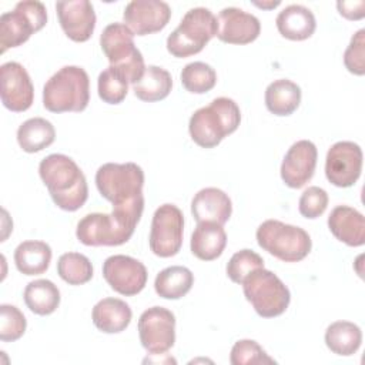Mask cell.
Listing matches in <instances>:
<instances>
[{"label": "cell", "instance_id": "6da1fadb", "mask_svg": "<svg viewBox=\"0 0 365 365\" xmlns=\"http://www.w3.org/2000/svg\"><path fill=\"white\" fill-rule=\"evenodd\" d=\"M38 174L58 208L73 212L86 204L87 180L71 157L64 154L44 157L38 164Z\"/></svg>", "mask_w": 365, "mask_h": 365}, {"label": "cell", "instance_id": "7a4b0ae2", "mask_svg": "<svg viewBox=\"0 0 365 365\" xmlns=\"http://www.w3.org/2000/svg\"><path fill=\"white\" fill-rule=\"evenodd\" d=\"M241 123L238 104L228 97H217L190 117L188 131L192 141L202 148L217 147L232 134Z\"/></svg>", "mask_w": 365, "mask_h": 365}, {"label": "cell", "instance_id": "3957f363", "mask_svg": "<svg viewBox=\"0 0 365 365\" xmlns=\"http://www.w3.org/2000/svg\"><path fill=\"white\" fill-rule=\"evenodd\" d=\"M90 101V78L78 66H64L43 87V106L51 113H80Z\"/></svg>", "mask_w": 365, "mask_h": 365}, {"label": "cell", "instance_id": "277c9868", "mask_svg": "<svg viewBox=\"0 0 365 365\" xmlns=\"http://www.w3.org/2000/svg\"><path fill=\"white\" fill-rule=\"evenodd\" d=\"M100 46L110 66L135 84L145 71L144 57L134 44V33L124 23H110L100 36Z\"/></svg>", "mask_w": 365, "mask_h": 365}, {"label": "cell", "instance_id": "5b68a950", "mask_svg": "<svg viewBox=\"0 0 365 365\" xmlns=\"http://www.w3.org/2000/svg\"><path fill=\"white\" fill-rule=\"evenodd\" d=\"M218 33V21L210 9H190L178 27L167 37V50L177 58L200 53Z\"/></svg>", "mask_w": 365, "mask_h": 365}, {"label": "cell", "instance_id": "8992f818", "mask_svg": "<svg viewBox=\"0 0 365 365\" xmlns=\"http://www.w3.org/2000/svg\"><path fill=\"white\" fill-rule=\"evenodd\" d=\"M258 245L284 262L302 261L312 247L309 234L297 225L267 220L257 228Z\"/></svg>", "mask_w": 365, "mask_h": 365}, {"label": "cell", "instance_id": "52a82bcc", "mask_svg": "<svg viewBox=\"0 0 365 365\" xmlns=\"http://www.w3.org/2000/svg\"><path fill=\"white\" fill-rule=\"evenodd\" d=\"M247 301L262 318H274L284 314L291 301L288 287L269 269L258 268L242 281Z\"/></svg>", "mask_w": 365, "mask_h": 365}, {"label": "cell", "instance_id": "ba28073f", "mask_svg": "<svg viewBox=\"0 0 365 365\" xmlns=\"http://www.w3.org/2000/svg\"><path fill=\"white\" fill-rule=\"evenodd\" d=\"M96 185L113 205L143 198L144 171L135 163H106L96 173Z\"/></svg>", "mask_w": 365, "mask_h": 365}, {"label": "cell", "instance_id": "9c48e42d", "mask_svg": "<svg viewBox=\"0 0 365 365\" xmlns=\"http://www.w3.org/2000/svg\"><path fill=\"white\" fill-rule=\"evenodd\" d=\"M47 23V10L41 1L26 0L0 16V53L19 47Z\"/></svg>", "mask_w": 365, "mask_h": 365}, {"label": "cell", "instance_id": "30bf717a", "mask_svg": "<svg viewBox=\"0 0 365 365\" xmlns=\"http://www.w3.org/2000/svg\"><path fill=\"white\" fill-rule=\"evenodd\" d=\"M184 215L182 211L174 204L160 205L151 221L150 230V250L154 255L161 258L174 257L182 245Z\"/></svg>", "mask_w": 365, "mask_h": 365}, {"label": "cell", "instance_id": "8fae6325", "mask_svg": "<svg viewBox=\"0 0 365 365\" xmlns=\"http://www.w3.org/2000/svg\"><path fill=\"white\" fill-rule=\"evenodd\" d=\"M138 336L143 348L151 355H163L175 342V317L164 307L145 309L138 319Z\"/></svg>", "mask_w": 365, "mask_h": 365}, {"label": "cell", "instance_id": "7c38bea8", "mask_svg": "<svg viewBox=\"0 0 365 365\" xmlns=\"http://www.w3.org/2000/svg\"><path fill=\"white\" fill-rule=\"evenodd\" d=\"M134 231L124 227L113 214L91 212L84 215L76 230L77 240L87 247H117L125 244Z\"/></svg>", "mask_w": 365, "mask_h": 365}, {"label": "cell", "instance_id": "4fadbf2b", "mask_svg": "<svg viewBox=\"0 0 365 365\" xmlns=\"http://www.w3.org/2000/svg\"><path fill=\"white\" fill-rule=\"evenodd\" d=\"M362 150L354 141H338L331 145L325 158V175L339 188L354 185L362 171Z\"/></svg>", "mask_w": 365, "mask_h": 365}, {"label": "cell", "instance_id": "5bb4252c", "mask_svg": "<svg viewBox=\"0 0 365 365\" xmlns=\"http://www.w3.org/2000/svg\"><path fill=\"white\" fill-rule=\"evenodd\" d=\"M103 277L115 292L133 297L140 294L148 278L145 265L130 255H111L103 264Z\"/></svg>", "mask_w": 365, "mask_h": 365}, {"label": "cell", "instance_id": "9a60e30c", "mask_svg": "<svg viewBox=\"0 0 365 365\" xmlns=\"http://www.w3.org/2000/svg\"><path fill=\"white\" fill-rule=\"evenodd\" d=\"M1 103L14 113L26 111L34 100V87L27 70L17 61H7L0 66Z\"/></svg>", "mask_w": 365, "mask_h": 365}, {"label": "cell", "instance_id": "2e32d148", "mask_svg": "<svg viewBox=\"0 0 365 365\" xmlns=\"http://www.w3.org/2000/svg\"><path fill=\"white\" fill-rule=\"evenodd\" d=\"M123 19L134 36H147L163 30L168 24L171 9L161 0H133L125 6Z\"/></svg>", "mask_w": 365, "mask_h": 365}, {"label": "cell", "instance_id": "e0dca14e", "mask_svg": "<svg viewBox=\"0 0 365 365\" xmlns=\"http://www.w3.org/2000/svg\"><path fill=\"white\" fill-rule=\"evenodd\" d=\"M318 160V150L309 140L294 143L284 155L281 178L289 188L304 187L314 175Z\"/></svg>", "mask_w": 365, "mask_h": 365}, {"label": "cell", "instance_id": "ac0fdd59", "mask_svg": "<svg viewBox=\"0 0 365 365\" xmlns=\"http://www.w3.org/2000/svg\"><path fill=\"white\" fill-rule=\"evenodd\" d=\"M58 23L66 36L76 41H87L96 29L94 7L88 0H68L56 3Z\"/></svg>", "mask_w": 365, "mask_h": 365}, {"label": "cell", "instance_id": "d6986e66", "mask_svg": "<svg viewBox=\"0 0 365 365\" xmlns=\"http://www.w3.org/2000/svg\"><path fill=\"white\" fill-rule=\"evenodd\" d=\"M217 37L228 44H248L261 33L259 20L238 7H225L220 11Z\"/></svg>", "mask_w": 365, "mask_h": 365}, {"label": "cell", "instance_id": "ffe728a7", "mask_svg": "<svg viewBox=\"0 0 365 365\" xmlns=\"http://www.w3.org/2000/svg\"><path fill=\"white\" fill-rule=\"evenodd\" d=\"M232 212V202L228 194L215 187L200 190L191 201V214L198 222H217L224 225Z\"/></svg>", "mask_w": 365, "mask_h": 365}, {"label": "cell", "instance_id": "44dd1931", "mask_svg": "<svg viewBox=\"0 0 365 365\" xmlns=\"http://www.w3.org/2000/svg\"><path fill=\"white\" fill-rule=\"evenodd\" d=\"M328 228L338 241L349 247H361L365 244L364 215L349 205H336L331 211Z\"/></svg>", "mask_w": 365, "mask_h": 365}, {"label": "cell", "instance_id": "7402d4cb", "mask_svg": "<svg viewBox=\"0 0 365 365\" xmlns=\"http://www.w3.org/2000/svg\"><path fill=\"white\" fill-rule=\"evenodd\" d=\"M275 24L279 34L292 41L309 38L317 29L314 13L302 4H289L282 9L275 19Z\"/></svg>", "mask_w": 365, "mask_h": 365}, {"label": "cell", "instance_id": "603a6c76", "mask_svg": "<svg viewBox=\"0 0 365 365\" xmlns=\"http://www.w3.org/2000/svg\"><path fill=\"white\" fill-rule=\"evenodd\" d=\"M133 311L130 305L120 298L100 299L91 312L96 328L104 334L123 332L131 322Z\"/></svg>", "mask_w": 365, "mask_h": 365}, {"label": "cell", "instance_id": "cb8c5ba5", "mask_svg": "<svg viewBox=\"0 0 365 365\" xmlns=\"http://www.w3.org/2000/svg\"><path fill=\"white\" fill-rule=\"evenodd\" d=\"M227 232L217 222H198L192 235L191 252L201 261L217 259L225 250Z\"/></svg>", "mask_w": 365, "mask_h": 365}, {"label": "cell", "instance_id": "d4e9b609", "mask_svg": "<svg viewBox=\"0 0 365 365\" xmlns=\"http://www.w3.org/2000/svg\"><path fill=\"white\" fill-rule=\"evenodd\" d=\"M51 248L44 241H23L14 250V264L24 275H40L48 269L51 262Z\"/></svg>", "mask_w": 365, "mask_h": 365}, {"label": "cell", "instance_id": "484cf974", "mask_svg": "<svg viewBox=\"0 0 365 365\" xmlns=\"http://www.w3.org/2000/svg\"><path fill=\"white\" fill-rule=\"evenodd\" d=\"M301 103V88L288 78H279L268 84L265 90V106L274 115H291Z\"/></svg>", "mask_w": 365, "mask_h": 365}, {"label": "cell", "instance_id": "4316f807", "mask_svg": "<svg viewBox=\"0 0 365 365\" xmlns=\"http://www.w3.org/2000/svg\"><path fill=\"white\" fill-rule=\"evenodd\" d=\"M54 125L41 117H33L20 124L17 130V143L26 153H38L54 143Z\"/></svg>", "mask_w": 365, "mask_h": 365}, {"label": "cell", "instance_id": "83f0119b", "mask_svg": "<svg viewBox=\"0 0 365 365\" xmlns=\"http://www.w3.org/2000/svg\"><path fill=\"white\" fill-rule=\"evenodd\" d=\"M362 344L361 328L349 321H335L325 331V345L339 356L354 355Z\"/></svg>", "mask_w": 365, "mask_h": 365}, {"label": "cell", "instance_id": "f1b7e54d", "mask_svg": "<svg viewBox=\"0 0 365 365\" xmlns=\"http://www.w3.org/2000/svg\"><path fill=\"white\" fill-rule=\"evenodd\" d=\"M173 88L171 74L158 66H147L143 77L133 84L137 98L147 103L164 100Z\"/></svg>", "mask_w": 365, "mask_h": 365}, {"label": "cell", "instance_id": "f546056e", "mask_svg": "<svg viewBox=\"0 0 365 365\" xmlns=\"http://www.w3.org/2000/svg\"><path fill=\"white\" fill-rule=\"evenodd\" d=\"M194 284V275L187 267L173 265L161 269L154 281V289L164 299H180Z\"/></svg>", "mask_w": 365, "mask_h": 365}, {"label": "cell", "instance_id": "4dcf8cb0", "mask_svg": "<svg viewBox=\"0 0 365 365\" xmlns=\"http://www.w3.org/2000/svg\"><path fill=\"white\" fill-rule=\"evenodd\" d=\"M27 308L37 315H50L60 305V291L50 279H34L29 282L23 294Z\"/></svg>", "mask_w": 365, "mask_h": 365}, {"label": "cell", "instance_id": "1f68e13d", "mask_svg": "<svg viewBox=\"0 0 365 365\" xmlns=\"http://www.w3.org/2000/svg\"><path fill=\"white\" fill-rule=\"evenodd\" d=\"M57 272L68 285H83L93 278V265L80 252H66L57 261Z\"/></svg>", "mask_w": 365, "mask_h": 365}, {"label": "cell", "instance_id": "d6a6232c", "mask_svg": "<svg viewBox=\"0 0 365 365\" xmlns=\"http://www.w3.org/2000/svg\"><path fill=\"white\" fill-rule=\"evenodd\" d=\"M181 84L192 94H204L214 88L217 84L215 70L202 61L188 63L180 74Z\"/></svg>", "mask_w": 365, "mask_h": 365}, {"label": "cell", "instance_id": "836d02e7", "mask_svg": "<svg viewBox=\"0 0 365 365\" xmlns=\"http://www.w3.org/2000/svg\"><path fill=\"white\" fill-rule=\"evenodd\" d=\"M98 97L107 104H120L127 97L128 81L111 66L98 74Z\"/></svg>", "mask_w": 365, "mask_h": 365}, {"label": "cell", "instance_id": "e575fe53", "mask_svg": "<svg viewBox=\"0 0 365 365\" xmlns=\"http://www.w3.org/2000/svg\"><path fill=\"white\" fill-rule=\"evenodd\" d=\"M264 268V259L259 254L252 250L237 251L227 264V275L235 284H242V281L255 269Z\"/></svg>", "mask_w": 365, "mask_h": 365}, {"label": "cell", "instance_id": "d590c367", "mask_svg": "<svg viewBox=\"0 0 365 365\" xmlns=\"http://www.w3.org/2000/svg\"><path fill=\"white\" fill-rule=\"evenodd\" d=\"M230 362L232 365H259V364H275L265 349L254 339L237 341L230 354Z\"/></svg>", "mask_w": 365, "mask_h": 365}, {"label": "cell", "instance_id": "8d00e7d4", "mask_svg": "<svg viewBox=\"0 0 365 365\" xmlns=\"http://www.w3.org/2000/svg\"><path fill=\"white\" fill-rule=\"evenodd\" d=\"M27 321L24 314L14 305H0V339L3 342H14L26 332Z\"/></svg>", "mask_w": 365, "mask_h": 365}, {"label": "cell", "instance_id": "74e56055", "mask_svg": "<svg viewBox=\"0 0 365 365\" xmlns=\"http://www.w3.org/2000/svg\"><path fill=\"white\" fill-rule=\"evenodd\" d=\"M328 201L329 198L324 188L311 185L299 197V201H298L299 214L305 218L315 220L325 212L328 207Z\"/></svg>", "mask_w": 365, "mask_h": 365}, {"label": "cell", "instance_id": "f35d334b", "mask_svg": "<svg viewBox=\"0 0 365 365\" xmlns=\"http://www.w3.org/2000/svg\"><path fill=\"white\" fill-rule=\"evenodd\" d=\"M344 64L346 70L355 76L365 74V30H358L344 53Z\"/></svg>", "mask_w": 365, "mask_h": 365}, {"label": "cell", "instance_id": "ab89813d", "mask_svg": "<svg viewBox=\"0 0 365 365\" xmlns=\"http://www.w3.org/2000/svg\"><path fill=\"white\" fill-rule=\"evenodd\" d=\"M336 9L348 20H361L365 16V1H338Z\"/></svg>", "mask_w": 365, "mask_h": 365}, {"label": "cell", "instance_id": "60d3db41", "mask_svg": "<svg viewBox=\"0 0 365 365\" xmlns=\"http://www.w3.org/2000/svg\"><path fill=\"white\" fill-rule=\"evenodd\" d=\"M257 7H261V9H274L277 6H279V1H271V3H254Z\"/></svg>", "mask_w": 365, "mask_h": 365}]
</instances>
